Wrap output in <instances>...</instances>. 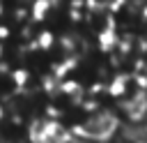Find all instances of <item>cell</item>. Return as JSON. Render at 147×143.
<instances>
[]
</instances>
